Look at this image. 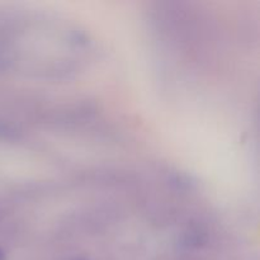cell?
<instances>
[{
  "label": "cell",
  "mask_w": 260,
  "mask_h": 260,
  "mask_svg": "<svg viewBox=\"0 0 260 260\" xmlns=\"http://www.w3.org/2000/svg\"><path fill=\"white\" fill-rule=\"evenodd\" d=\"M0 260H7V256H5L4 251H3L2 249H0Z\"/></svg>",
  "instance_id": "cell-1"
},
{
  "label": "cell",
  "mask_w": 260,
  "mask_h": 260,
  "mask_svg": "<svg viewBox=\"0 0 260 260\" xmlns=\"http://www.w3.org/2000/svg\"><path fill=\"white\" fill-rule=\"evenodd\" d=\"M65 260H89V259L88 258H80V256H79V258H69Z\"/></svg>",
  "instance_id": "cell-2"
}]
</instances>
